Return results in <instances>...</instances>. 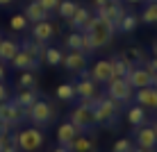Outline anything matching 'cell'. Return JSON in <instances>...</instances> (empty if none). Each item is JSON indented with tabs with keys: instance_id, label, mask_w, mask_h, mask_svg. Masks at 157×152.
<instances>
[{
	"instance_id": "39",
	"label": "cell",
	"mask_w": 157,
	"mask_h": 152,
	"mask_svg": "<svg viewBox=\"0 0 157 152\" xmlns=\"http://www.w3.org/2000/svg\"><path fill=\"white\" fill-rule=\"evenodd\" d=\"M7 100H9V86L0 82V102H7Z\"/></svg>"
},
{
	"instance_id": "9",
	"label": "cell",
	"mask_w": 157,
	"mask_h": 152,
	"mask_svg": "<svg viewBox=\"0 0 157 152\" xmlns=\"http://www.w3.org/2000/svg\"><path fill=\"white\" fill-rule=\"evenodd\" d=\"M134 143L144 150L155 152L157 150V132L150 125H141V127H134Z\"/></svg>"
},
{
	"instance_id": "37",
	"label": "cell",
	"mask_w": 157,
	"mask_h": 152,
	"mask_svg": "<svg viewBox=\"0 0 157 152\" xmlns=\"http://www.w3.org/2000/svg\"><path fill=\"white\" fill-rule=\"evenodd\" d=\"M144 68L148 70L150 75H157V57L155 59H146V64H144Z\"/></svg>"
},
{
	"instance_id": "2",
	"label": "cell",
	"mask_w": 157,
	"mask_h": 152,
	"mask_svg": "<svg viewBox=\"0 0 157 152\" xmlns=\"http://www.w3.org/2000/svg\"><path fill=\"white\" fill-rule=\"evenodd\" d=\"M118 111H121V102L112 100L109 95H100V100L91 109L96 125H114V120L118 118Z\"/></svg>"
},
{
	"instance_id": "50",
	"label": "cell",
	"mask_w": 157,
	"mask_h": 152,
	"mask_svg": "<svg viewBox=\"0 0 157 152\" xmlns=\"http://www.w3.org/2000/svg\"><path fill=\"white\" fill-rule=\"evenodd\" d=\"M148 2H157V0H148Z\"/></svg>"
},
{
	"instance_id": "36",
	"label": "cell",
	"mask_w": 157,
	"mask_h": 152,
	"mask_svg": "<svg viewBox=\"0 0 157 152\" xmlns=\"http://www.w3.org/2000/svg\"><path fill=\"white\" fill-rule=\"evenodd\" d=\"M82 52L86 57L91 55V52H96V48H94V41H91V36L86 34V32H82Z\"/></svg>"
},
{
	"instance_id": "19",
	"label": "cell",
	"mask_w": 157,
	"mask_h": 152,
	"mask_svg": "<svg viewBox=\"0 0 157 152\" xmlns=\"http://www.w3.org/2000/svg\"><path fill=\"white\" fill-rule=\"evenodd\" d=\"M139 16L137 14H132V12H125L121 16V20H118V25H116V32H123V34H130V32H134L139 28Z\"/></svg>"
},
{
	"instance_id": "38",
	"label": "cell",
	"mask_w": 157,
	"mask_h": 152,
	"mask_svg": "<svg viewBox=\"0 0 157 152\" xmlns=\"http://www.w3.org/2000/svg\"><path fill=\"white\" fill-rule=\"evenodd\" d=\"M39 2H41V7H46V9H48V12H55L57 5L62 2V0H39Z\"/></svg>"
},
{
	"instance_id": "25",
	"label": "cell",
	"mask_w": 157,
	"mask_h": 152,
	"mask_svg": "<svg viewBox=\"0 0 157 152\" xmlns=\"http://www.w3.org/2000/svg\"><path fill=\"white\" fill-rule=\"evenodd\" d=\"M21 48H23L25 52H30L34 59H41L43 50H46V43H39V41H34V39H25L23 43H21Z\"/></svg>"
},
{
	"instance_id": "5",
	"label": "cell",
	"mask_w": 157,
	"mask_h": 152,
	"mask_svg": "<svg viewBox=\"0 0 157 152\" xmlns=\"http://www.w3.org/2000/svg\"><path fill=\"white\" fill-rule=\"evenodd\" d=\"M107 95L112 98V100L121 102V105H125L134 98V89L130 86V82L125 77H114L107 82Z\"/></svg>"
},
{
	"instance_id": "27",
	"label": "cell",
	"mask_w": 157,
	"mask_h": 152,
	"mask_svg": "<svg viewBox=\"0 0 157 152\" xmlns=\"http://www.w3.org/2000/svg\"><path fill=\"white\" fill-rule=\"evenodd\" d=\"M68 150H71V152H94V141L86 139V136H80V134H78Z\"/></svg>"
},
{
	"instance_id": "30",
	"label": "cell",
	"mask_w": 157,
	"mask_h": 152,
	"mask_svg": "<svg viewBox=\"0 0 157 152\" xmlns=\"http://www.w3.org/2000/svg\"><path fill=\"white\" fill-rule=\"evenodd\" d=\"M125 57H128V61L132 64V66H144L146 64V52L141 48H130L125 52Z\"/></svg>"
},
{
	"instance_id": "11",
	"label": "cell",
	"mask_w": 157,
	"mask_h": 152,
	"mask_svg": "<svg viewBox=\"0 0 157 152\" xmlns=\"http://www.w3.org/2000/svg\"><path fill=\"white\" fill-rule=\"evenodd\" d=\"M155 77H157V75H150L144 66H132V70L128 73L125 80L130 82V86L137 91V89H144V86H153L155 84Z\"/></svg>"
},
{
	"instance_id": "35",
	"label": "cell",
	"mask_w": 157,
	"mask_h": 152,
	"mask_svg": "<svg viewBox=\"0 0 157 152\" xmlns=\"http://www.w3.org/2000/svg\"><path fill=\"white\" fill-rule=\"evenodd\" d=\"M134 150V143H132V139H128V136H123V139H118L114 145H112V152H132Z\"/></svg>"
},
{
	"instance_id": "26",
	"label": "cell",
	"mask_w": 157,
	"mask_h": 152,
	"mask_svg": "<svg viewBox=\"0 0 157 152\" xmlns=\"http://www.w3.org/2000/svg\"><path fill=\"white\" fill-rule=\"evenodd\" d=\"M112 64H114V77H128V73L132 70V64L128 61V57H116L112 59Z\"/></svg>"
},
{
	"instance_id": "24",
	"label": "cell",
	"mask_w": 157,
	"mask_h": 152,
	"mask_svg": "<svg viewBox=\"0 0 157 152\" xmlns=\"http://www.w3.org/2000/svg\"><path fill=\"white\" fill-rule=\"evenodd\" d=\"M41 59L48 64V66H62V59H64V52L59 50V48H46L43 50V55H41Z\"/></svg>"
},
{
	"instance_id": "20",
	"label": "cell",
	"mask_w": 157,
	"mask_h": 152,
	"mask_svg": "<svg viewBox=\"0 0 157 152\" xmlns=\"http://www.w3.org/2000/svg\"><path fill=\"white\" fill-rule=\"evenodd\" d=\"M39 100V95H36V89H21V93L14 98V105H18L21 109H28V107H32L34 102Z\"/></svg>"
},
{
	"instance_id": "21",
	"label": "cell",
	"mask_w": 157,
	"mask_h": 152,
	"mask_svg": "<svg viewBox=\"0 0 157 152\" xmlns=\"http://www.w3.org/2000/svg\"><path fill=\"white\" fill-rule=\"evenodd\" d=\"M75 93H78V98H91L98 93V86H96V82L91 77H84L75 84Z\"/></svg>"
},
{
	"instance_id": "45",
	"label": "cell",
	"mask_w": 157,
	"mask_h": 152,
	"mask_svg": "<svg viewBox=\"0 0 157 152\" xmlns=\"http://www.w3.org/2000/svg\"><path fill=\"white\" fill-rule=\"evenodd\" d=\"M128 5H137V2H144V0H125Z\"/></svg>"
},
{
	"instance_id": "4",
	"label": "cell",
	"mask_w": 157,
	"mask_h": 152,
	"mask_svg": "<svg viewBox=\"0 0 157 152\" xmlns=\"http://www.w3.org/2000/svg\"><path fill=\"white\" fill-rule=\"evenodd\" d=\"M25 116L34 123V127H46V125H50V120L55 118V111H52L50 102L36 100L32 107H28V109H25Z\"/></svg>"
},
{
	"instance_id": "16",
	"label": "cell",
	"mask_w": 157,
	"mask_h": 152,
	"mask_svg": "<svg viewBox=\"0 0 157 152\" xmlns=\"http://www.w3.org/2000/svg\"><path fill=\"white\" fill-rule=\"evenodd\" d=\"M78 127L71 123V120H66V123H62L57 127V141H59V145H64V148H71V143L75 141V136H78Z\"/></svg>"
},
{
	"instance_id": "14",
	"label": "cell",
	"mask_w": 157,
	"mask_h": 152,
	"mask_svg": "<svg viewBox=\"0 0 157 152\" xmlns=\"http://www.w3.org/2000/svg\"><path fill=\"white\" fill-rule=\"evenodd\" d=\"M62 66L71 73H80V70L86 68V55L80 50H68V55H64L62 59Z\"/></svg>"
},
{
	"instance_id": "12",
	"label": "cell",
	"mask_w": 157,
	"mask_h": 152,
	"mask_svg": "<svg viewBox=\"0 0 157 152\" xmlns=\"http://www.w3.org/2000/svg\"><path fill=\"white\" fill-rule=\"evenodd\" d=\"M52 36H57V25L50 23V20H41V23H32V39L39 41V43H48L52 39Z\"/></svg>"
},
{
	"instance_id": "43",
	"label": "cell",
	"mask_w": 157,
	"mask_h": 152,
	"mask_svg": "<svg viewBox=\"0 0 157 152\" xmlns=\"http://www.w3.org/2000/svg\"><path fill=\"white\" fill-rule=\"evenodd\" d=\"M14 0H0V7H7V5H12Z\"/></svg>"
},
{
	"instance_id": "29",
	"label": "cell",
	"mask_w": 157,
	"mask_h": 152,
	"mask_svg": "<svg viewBox=\"0 0 157 152\" xmlns=\"http://www.w3.org/2000/svg\"><path fill=\"white\" fill-rule=\"evenodd\" d=\"M57 98L64 102H71L78 98V93H75V84H59L57 86Z\"/></svg>"
},
{
	"instance_id": "13",
	"label": "cell",
	"mask_w": 157,
	"mask_h": 152,
	"mask_svg": "<svg viewBox=\"0 0 157 152\" xmlns=\"http://www.w3.org/2000/svg\"><path fill=\"white\" fill-rule=\"evenodd\" d=\"M134 102L144 109H157V86H144L134 91Z\"/></svg>"
},
{
	"instance_id": "15",
	"label": "cell",
	"mask_w": 157,
	"mask_h": 152,
	"mask_svg": "<svg viewBox=\"0 0 157 152\" xmlns=\"http://www.w3.org/2000/svg\"><path fill=\"white\" fill-rule=\"evenodd\" d=\"M9 64H12L16 70H32V73H34V70H39V59H34L30 52H25L23 48L14 55V59H12Z\"/></svg>"
},
{
	"instance_id": "32",
	"label": "cell",
	"mask_w": 157,
	"mask_h": 152,
	"mask_svg": "<svg viewBox=\"0 0 157 152\" xmlns=\"http://www.w3.org/2000/svg\"><path fill=\"white\" fill-rule=\"evenodd\" d=\"M64 43H66V48L68 50H80L82 52V32H78V30H73L71 34L64 39Z\"/></svg>"
},
{
	"instance_id": "34",
	"label": "cell",
	"mask_w": 157,
	"mask_h": 152,
	"mask_svg": "<svg viewBox=\"0 0 157 152\" xmlns=\"http://www.w3.org/2000/svg\"><path fill=\"white\" fill-rule=\"evenodd\" d=\"M18 86L21 89H36V77L32 70H23V75L18 77Z\"/></svg>"
},
{
	"instance_id": "44",
	"label": "cell",
	"mask_w": 157,
	"mask_h": 152,
	"mask_svg": "<svg viewBox=\"0 0 157 152\" xmlns=\"http://www.w3.org/2000/svg\"><path fill=\"white\" fill-rule=\"evenodd\" d=\"M9 132V127H5V125H0V136H2V134H7Z\"/></svg>"
},
{
	"instance_id": "41",
	"label": "cell",
	"mask_w": 157,
	"mask_h": 152,
	"mask_svg": "<svg viewBox=\"0 0 157 152\" xmlns=\"http://www.w3.org/2000/svg\"><path fill=\"white\" fill-rule=\"evenodd\" d=\"M105 2H109V0H94V7H100V5H105Z\"/></svg>"
},
{
	"instance_id": "31",
	"label": "cell",
	"mask_w": 157,
	"mask_h": 152,
	"mask_svg": "<svg viewBox=\"0 0 157 152\" xmlns=\"http://www.w3.org/2000/svg\"><path fill=\"white\" fill-rule=\"evenodd\" d=\"M9 28L14 32H25L30 28V20L25 18V14H14L12 18H9Z\"/></svg>"
},
{
	"instance_id": "7",
	"label": "cell",
	"mask_w": 157,
	"mask_h": 152,
	"mask_svg": "<svg viewBox=\"0 0 157 152\" xmlns=\"http://www.w3.org/2000/svg\"><path fill=\"white\" fill-rule=\"evenodd\" d=\"M123 14H125V9H123L121 0H109V2L96 7V16L102 18V20H107V23H112V25H114V30H116V25H118V20H121Z\"/></svg>"
},
{
	"instance_id": "51",
	"label": "cell",
	"mask_w": 157,
	"mask_h": 152,
	"mask_svg": "<svg viewBox=\"0 0 157 152\" xmlns=\"http://www.w3.org/2000/svg\"><path fill=\"white\" fill-rule=\"evenodd\" d=\"M0 39H2V36H0Z\"/></svg>"
},
{
	"instance_id": "49",
	"label": "cell",
	"mask_w": 157,
	"mask_h": 152,
	"mask_svg": "<svg viewBox=\"0 0 157 152\" xmlns=\"http://www.w3.org/2000/svg\"><path fill=\"white\" fill-rule=\"evenodd\" d=\"M153 86H157V77H155V84H153Z\"/></svg>"
},
{
	"instance_id": "8",
	"label": "cell",
	"mask_w": 157,
	"mask_h": 152,
	"mask_svg": "<svg viewBox=\"0 0 157 152\" xmlns=\"http://www.w3.org/2000/svg\"><path fill=\"white\" fill-rule=\"evenodd\" d=\"M68 120L78 127V132H89V129L96 125L94 123V113H91V109H89V107H84V105L73 107V111L68 113Z\"/></svg>"
},
{
	"instance_id": "3",
	"label": "cell",
	"mask_w": 157,
	"mask_h": 152,
	"mask_svg": "<svg viewBox=\"0 0 157 152\" xmlns=\"http://www.w3.org/2000/svg\"><path fill=\"white\" fill-rule=\"evenodd\" d=\"M43 141H46V136L39 127H25L16 134V143H18L21 152H36L43 145Z\"/></svg>"
},
{
	"instance_id": "10",
	"label": "cell",
	"mask_w": 157,
	"mask_h": 152,
	"mask_svg": "<svg viewBox=\"0 0 157 152\" xmlns=\"http://www.w3.org/2000/svg\"><path fill=\"white\" fill-rule=\"evenodd\" d=\"M89 73L96 84H107L109 80H114V64H112V59H100L94 64V68Z\"/></svg>"
},
{
	"instance_id": "22",
	"label": "cell",
	"mask_w": 157,
	"mask_h": 152,
	"mask_svg": "<svg viewBox=\"0 0 157 152\" xmlns=\"http://www.w3.org/2000/svg\"><path fill=\"white\" fill-rule=\"evenodd\" d=\"M89 16H91L89 9L82 7V5H78V7H75V12H73V16L68 18V25H71L73 30H78V32H80V30H82V25L86 23V18H89Z\"/></svg>"
},
{
	"instance_id": "46",
	"label": "cell",
	"mask_w": 157,
	"mask_h": 152,
	"mask_svg": "<svg viewBox=\"0 0 157 152\" xmlns=\"http://www.w3.org/2000/svg\"><path fill=\"white\" fill-rule=\"evenodd\" d=\"M132 152H150V150H144V148H139V145H137V148H134Z\"/></svg>"
},
{
	"instance_id": "40",
	"label": "cell",
	"mask_w": 157,
	"mask_h": 152,
	"mask_svg": "<svg viewBox=\"0 0 157 152\" xmlns=\"http://www.w3.org/2000/svg\"><path fill=\"white\" fill-rule=\"evenodd\" d=\"M5 77H7V68H5V64L0 61V82H5Z\"/></svg>"
},
{
	"instance_id": "47",
	"label": "cell",
	"mask_w": 157,
	"mask_h": 152,
	"mask_svg": "<svg viewBox=\"0 0 157 152\" xmlns=\"http://www.w3.org/2000/svg\"><path fill=\"white\" fill-rule=\"evenodd\" d=\"M153 55H155V57H157V41H155V43H153Z\"/></svg>"
},
{
	"instance_id": "6",
	"label": "cell",
	"mask_w": 157,
	"mask_h": 152,
	"mask_svg": "<svg viewBox=\"0 0 157 152\" xmlns=\"http://www.w3.org/2000/svg\"><path fill=\"white\" fill-rule=\"evenodd\" d=\"M23 116H25V109H21V107L14 105L12 100L0 102V125H5V127L12 129L14 125H18L23 120Z\"/></svg>"
},
{
	"instance_id": "1",
	"label": "cell",
	"mask_w": 157,
	"mask_h": 152,
	"mask_svg": "<svg viewBox=\"0 0 157 152\" xmlns=\"http://www.w3.org/2000/svg\"><path fill=\"white\" fill-rule=\"evenodd\" d=\"M80 32H86V34L91 36V41H94V48H96V50H100V48H105L107 43L112 41V36H114L116 30H114V25H112V23H107V20L98 18L96 14H91Z\"/></svg>"
},
{
	"instance_id": "42",
	"label": "cell",
	"mask_w": 157,
	"mask_h": 152,
	"mask_svg": "<svg viewBox=\"0 0 157 152\" xmlns=\"http://www.w3.org/2000/svg\"><path fill=\"white\" fill-rule=\"evenodd\" d=\"M52 152H71V150H68V148H64V145H59V148H55Z\"/></svg>"
},
{
	"instance_id": "48",
	"label": "cell",
	"mask_w": 157,
	"mask_h": 152,
	"mask_svg": "<svg viewBox=\"0 0 157 152\" xmlns=\"http://www.w3.org/2000/svg\"><path fill=\"white\" fill-rule=\"evenodd\" d=\"M153 129H155V132H157V120H155V125H153Z\"/></svg>"
},
{
	"instance_id": "23",
	"label": "cell",
	"mask_w": 157,
	"mask_h": 152,
	"mask_svg": "<svg viewBox=\"0 0 157 152\" xmlns=\"http://www.w3.org/2000/svg\"><path fill=\"white\" fill-rule=\"evenodd\" d=\"M125 118H128V123L132 125V127H141V125H146V109L139 107V105H134V107L128 109Z\"/></svg>"
},
{
	"instance_id": "28",
	"label": "cell",
	"mask_w": 157,
	"mask_h": 152,
	"mask_svg": "<svg viewBox=\"0 0 157 152\" xmlns=\"http://www.w3.org/2000/svg\"><path fill=\"white\" fill-rule=\"evenodd\" d=\"M139 20L146 23V25L157 23V2H148V5H146L144 12H141V16H139Z\"/></svg>"
},
{
	"instance_id": "33",
	"label": "cell",
	"mask_w": 157,
	"mask_h": 152,
	"mask_svg": "<svg viewBox=\"0 0 157 152\" xmlns=\"http://www.w3.org/2000/svg\"><path fill=\"white\" fill-rule=\"evenodd\" d=\"M75 7H78V5H75L73 0H62V2L57 5V9H55V12H57L59 16H62V18H66V20H68V18L73 16Z\"/></svg>"
},
{
	"instance_id": "17",
	"label": "cell",
	"mask_w": 157,
	"mask_h": 152,
	"mask_svg": "<svg viewBox=\"0 0 157 152\" xmlns=\"http://www.w3.org/2000/svg\"><path fill=\"white\" fill-rule=\"evenodd\" d=\"M25 18L30 20V23H41V20H46L48 16H50V12H48L46 7H41L39 0H30V5L25 7Z\"/></svg>"
},
{
	"instance_id": "18",
	"label": "cell",
	"mask_w": 157,
	"mask_h": 152,
	"mask_svg": "<svg viewBox=\"0 0 157 152\" xmlns=\"http://www.w3.org/2000/svg\"><path fill=\"white\" fill-rule=\"evenodd\" d=\"M18 50H21V43L18 41H14V39H0V61H2V64L12 61L14 55Z\"/></svg>"
}]
</instances>
